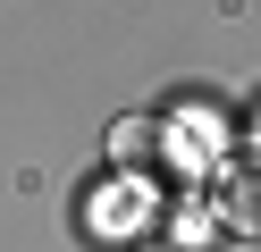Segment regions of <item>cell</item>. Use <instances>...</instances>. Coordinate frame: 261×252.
<instances>
[{"label":"cell","instance_id":"obj_1","mask_svg":"<svg viewBox=\"0 0 261 252\" xmlns=\"http://www.w3.org/2000/svg\"><path fill=\"white\" fill-rule=\"evenodd\" d=\"M110 151H118V160H152V151H160V126H135V118H126V126H110Z\"/></svg>","mask_w":261,"mask_h":252}]
</instances>
